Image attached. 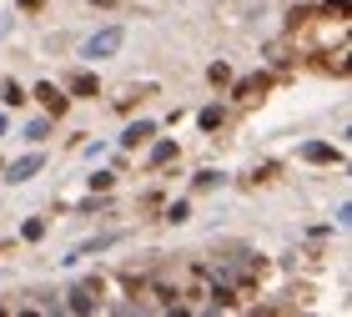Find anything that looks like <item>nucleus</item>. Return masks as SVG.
<instances>
[{"instance_id": "nucleus-8", "label": "nucleus", "mask_w": 352, "mask_h": 317, "mask_svg": "<svg viewBox=\"0 0 352 317\" xmlns=\"http://www.w3.org/2000/svg\"><path fill=\"white\" fill-rule=\"evenodd\" d=\"M197 121H201V131H217V126H221V111H217V106H206Z\"/></svg>"}, {"instance_id": "nucleus-7", "label": "nucleus", "mask_w": 352, "mask_h": 317, "mask_svg": "<svg viewBox=\"0 0 352 317\" xmlns=\"http://www.w3.org/2000/svg\"><path fill=\"white\" fill-rule=\"evenodd\" d=\"M71 91H76V96H96V76H76Z\"/></svg>"}, {"instance_id": "nucleus-11", "label": "nucleus", "mask_w": 352, "mask_h": 317, "mask_svg": "<svg viewBox=\"0 0 352 317\" xmlns=\"http://www.w3.org/2000/svg\"><path fill=\"white\" fill-rule=\"evenodd\" d=\"M45 6V0H21V10H41Z\"/></svg>"}, {"instance_id": "nucleus-10", "label": "nucleus", "mask_w": 352, "mask_h": 317, "mask_svg": "<svg viewBox=\"0 0 352 317\" xmlns=\"http://www.w3.org/2000/svg\"><path fill=\"white\" fill-rule=\"evenodd\" d=\"M186 217H191V207H186V201H176V207L166 212V221H186Z\"/></svg>"}, {"instance_id": "nucleus-2", "label": "nucleus", "mask_w": 352, "mask_h": 317, "mask_svg": "<svg viewBox=\"0 0 352 317\" xmlns=\"http://www.w3.org/2000/svg\"><path fill=\"white\" fill-rule=\"evenodd\" d=\"M41 166H45V156H41V151H30V156H21V162L10 166V177H6V182H30Z\"/></svg>"}, {"instance_id": "nucleus-3", "label": "nucleus", "mask_w": 352, "mask_h": 317, "mask_svg": "<svg viewBox=\"0 0 352 317\" xmlns=\"http://www.w3.org/2000/svg\"><path fill=\"white\" fill-rule=\"evenodd\" d=\"M36 101H45V106L56 111V116H60V111H66V96H60L56 86H36Z\"/></svg>"}, {"instance_id": "nucleus-9", "label": "nucleus", "mask_w": 352, "mask_h": 317, "mask_svg": "<svg viewBox=\"0 0 352 317\" xmlns=\"http://www.w3.org/2000/svg\"><path fill=\"white\" fill-rule=\"evenodd\" d=\"M171 156H176V141H162V146L151 151V162H171Z\"/></svg>"}, {"instance_id": "nucleus-4", "label": "nucleus", "mask_w": 352, "mask_h": 317, "mask_svg": "<svg viewBox=\"0 0 352 317\" xmlns=\"http://www.w3.org/2000/svg\"><path fill=\"white\" fill-rule=\"evenodd\" d=\"M156 131V126L151 121H136V126H126V136H121V146H136V141H146Z\"/></svg>"}, {"instance_id": "nucleus-5", "label": "nucleus", "mask_w": 352, "mask_h": 317, "mask_svg": "<svg viewBox=\"0 0 352 317\" xmlns=\"http://www.w3.org/2000/svg\"><path fill=\"white\" fill-rule=\"evenodd\" d=\"M307 162H338V146H322V141H312V146H302Z\"/></svg>"}, {"instance_id": "nucleus-12", "label": "nucleus", "mask_w": 352, "mask_h": 317, "mask_svg": "<svg viewBox=\"0 0 352 317\" xmlns=\"http://www.w3.org/2000/svg\"><path fill=\"white\" fill-rule=\"evenodd\" d=\"M6 25H10V15H0V36H6Z\"/></svg>"}, {"instance_id": "nucleus-6", "label": "nucleus", "mask_w": 352, "mask_h": 317, "mask_svg": "<svg viewBox=\"0 0 352 317\" xmlns=\"http://www.w3.org/2000/svg\"><path fill=\"white\" fill-rule=\"evenodd\" d=\"M66 307H71V312H96V297H91V287H76Z\"/></svg>"}, {"instance_id": "nucleus-1", "label": "nucleus", "mask_w": 352, "mask_h": 317, "mask_svg": "<svg viewBox=\"0 0 352 317\" xmlns=\"http://www.w3.org/2000/svg\"><path fill=\"white\" fill-rule=\"evenodd\" d=\"M126 45V30L121 25H106V30H96V36L81 45V61H106V56H116Z\"/></svg>"}]
</instances>
